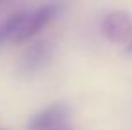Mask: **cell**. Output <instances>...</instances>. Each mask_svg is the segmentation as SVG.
Here are the masks:
<instances>
[{
	"label": "cell",
	"instance_id": "7",
	"mask_svg": "<svg viewBox=\"0 0 132 130\" xmlns=\"http://www.w3.org/2000/svg\"><path fill=\"white\" fill-rule=\"evenodd\" d=\"M11 5V2H7V0H0V11H4L5 7H9Z\"/></svg>",
	"mask_w": 132,
	"mask_h": 130
},
{
	"label": "cell",
	"instance_id": "6",
	"mask_svg": "<svg viewBox=\"0 0 132 130\" xmlns=\"http://www.w3.org/2000/svg\"><path fill=\"white\" fill-rule=\"evenodd\" d=\"M48 130H73V128H71L70 123H63V125H59V127H54V128H48Z\"/></svg>",
	"mask_w": 132,
	"mask_h": 130
},
{
	"label": "cell",
	"instance_id": "5",
	"mask_svg": "<svg viewBox=\"0 0 132 130\" xmlns=\"http://www.w3.org/2000/svg\"><path fill=\"white\" fill-rule=\"evenodd\" d=\"M27 14H29V11H16L5 18V22L0 25V43L7 41V39H14V36L22 29Z\"/></svg>",
	"mask_w": 132,
	"mask_h": 130
},
{
	"label": "cell",
	"instance_id": "2",
	"mask_svg": "<svg viewBox=\"0 0 132 130\" xmlns=\"http://www.w3.org/2000/svg\"><path fill=\"white\" fill-rule=\"evenodd\" d=\"M61 11V5L59 4H45L41 7L34 9V11H29L25 22H23L20 32L14 36V43H25V41H30L36 34L41 32V29H45L48 23L52 22Z\"/></svg>",
	"mask_w": 132,
	"mask_h": 130
},
{
	"label": "cell",
	"instance_id": "4",
	"mask_svg": "<svg viewBox=\"0 0 132 130\" xmlns=\"http://www.w3.org/2000/svg\"><path fill=\"white\" fill-rule=\"evenodd\" d=\"M68 116H70V107L66 103H52L30 118L27 130H48L59 127L63 123H68Z\"/></svg>",
	"mask_w": 132,
	"mask_h": 130
},
{
	"label": "cell",
	"instance_id": "8",
	"mask_svg": "<svg viewBox=\"0 0 132 130\" xmlns=\"http://www.w3.org/2000/svg\"><path fill=\"white\" fill-rule=\"evenodd\" d=\"M125 50H127L129 54H132V39L129 41V45H127V48H125Z\"/></svg>",
	"mask_w": 132,
	"mask_h": 130
},
{
	"label": "cell",
	"instance_id": "3",
	"mask_svg": "<svg viewBox=\"0 0 132 130\" xmlns=\"http://www.w3.org/2000/svg\"><path fill=\"white\" fill-rule=\"evenodd\" d=\"M102 32L112 43H125L132 34V18L125 11H111L102 22Z\"/></svg>",
	"mask_w": 132,
	"mask_h": 130
},
{
	"label": "cell",
	"instance_id": "1",
	"mask_svg": "<svg viewBox=\"0 0 132 130\" xmlns=\"http://www.w3.org/2000/svg\"><path fill=\"white\" fill-rule=\"evenodd\" d=\"M54 52H55L54 43L48 41V39L32 41L23 50L22 57L18 61V66H16V73L20 77H23V79L34 77L36 73L43 71L45 68L52 63Z\"/></svg>",
	"mask_w": 132,
	"mask_h": 130
}]
</instances>
